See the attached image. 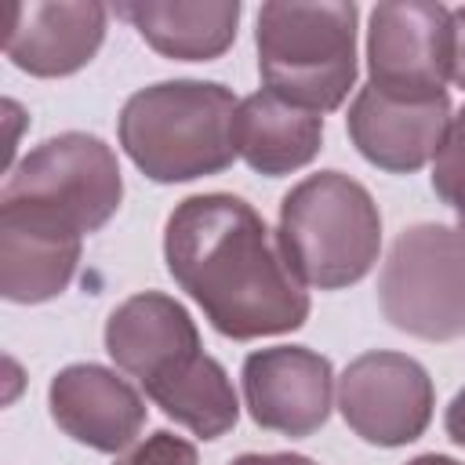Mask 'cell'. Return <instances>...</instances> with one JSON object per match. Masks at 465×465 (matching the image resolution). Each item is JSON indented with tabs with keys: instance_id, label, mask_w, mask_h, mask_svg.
<instances>
[{
	"instance_id": "cell-1",
	"label": "cell",
	"mask_w": 465,
	"mask_h": 465,
	"mask_svg": "<svg viewBox=\"0 0 465 465\" xmlns=\"http://www.w3.org/2000/svg\"><path fill=\"white\" fill-rule=\"evenodd\" d=\"M163 262L203 320L232 341L291 334L309 320V291L280 240L232 193L185 196L167 214Z\"/></svg>"
},
{
	"instance_id": "cell-16",
	"label": "cell",
	"mask_w": 465,
	"mask_h": 465,
	"mask_svg": "<svg viewBox=\"0 0 465 465\" xmlns=\"http://www.w3.org/2000/svg\"><path fill=\"white\" fill-rule=\"evenodd\" d=\"M323 149V116L298 109L272 91H254L240 98L236 109V153L240 160L265 174H294L316 160Z\"/></svg>"
},
{
	"instance_id": "cell-5",
	"label": "cell",
	"mask_w": 465,
	"mask_h": 465,
	"mask_svg": "<svg viewBox=\"0 0 465 465\" xmlns=\"http://www.w3.org/2000/svg\"><path fill=\"white\" fill-rule=\"evenodd\" d=\"M124 200L116 153L87 131H65L29 149L0 189V211L69 236L98 232Z\"/></svg>"
},
{
	"instance_id": "cell-7",
	"label": "cell",
	"mask_w": 465,
	"mask_h": 465,
	"mask_svg": "<svg viewBox=\"0 0 465 465\" xmlns=\"http://www.w3.org/2000/svg\"><path fill=\"white\" fill-rule=\"evenodd\" d=\"M454 65L450 7L429 0H389L367 22V87L403 102L447 94Z\"/></svg>"
},
{
	"instance_id": "cell-9",
	"label": "cell",
	"mask_w": 465,
	"mask_h": 465,
	"mask_svg": "<svg viewBox=\"0 0 465 465\" xmlns=\"http://www.w3.org/2000/svg\"><path fill=\"white\" fill-rule=\"evenodd\" d=\"M243 403L258 429L305 440L334 407V367L309 345H269L243 360Z\"/></svg>"
},
{
	"instance_id": "cell-22",
	"label": "cell",
	"mask_w": 465,
	"mask_h": 465,
	"mask_svg": "<svg viewBox=\"0 0 465 465\" xmlns=\"http://www.w3.org/2000/svg\"><path fill=\"white\" fill-rule=\"evenodd\" d=\"M229 465H316L305 454H291V450H272V454H240Z\"/></svg>"
},
{
	"instance_id": "cell-15",
	"label": "cell",
	"mask_w": 465,
	"mask_h": 465,
	"mask_svg": "<svg viewBox=\"0 0 465 465\" xmlns=\"http://www.w3.org/2000/svg\"><path fill=\"white\" fill-rule=\"evenodd\" d=\"M84 240L0 211V294L15 305L58 298L80 265Z\"/></svg>"
},
{
	"instance_id": "cell-6",
	"label": "cell",
	"mask_w": 465,
	"mask_h": 465,
	"mask_svg": "<svg viewBox=\"0 0 465 465\" xmlns=\"http://www.w3.org/2000/svg\"><path fill=\"white\" fill-rule=\"evenodd\" d=\"M381 316L421 341L465 334V232L458 225L418 222L403 229L378 276Z\"/></svg>"
},
{
	"instance_id": "cell-11",
	"label": "cell",
	"mask_w": 465,
	"mask_h": 465,
	"mask_svg": "<svg viewBox=\"0 0 465 465\" xmlns=\"http://www.w3.org/2000/svg\"><path fill=\"white\" fill-rule=\"evenodd\" d=\"M109 7L94 0H29L11 7L4 54L29 76L80 73L105 40Z\"/></svg>"
},
{
	"instance_id": "cell-20",
	"label": "cell",
	"mask_w": 465,
	"mask_h": 465,
	"mask_svg": "<svg viewBox=\"0 0 465 465\" xmlns=\"http://www.w3.org/2000/svg\"><path fill=\"white\" fill-rule=\"evenodd\" d=\"M454 22V65H450V80L465 91V7L450 11Z\"/></svg>"
},
{
	"instance_id": "cell-14",
	"label": "cell",
	"mask_w": 465,
	"mask_h": 465,
	"mask_svg": "<svg viewBox=\"0 0 465 465\" xmlns=\"http://www.w3.org/2000/svg\"><path fill=\"white\" fill-rule=\"evenodd\" d=\"M116 18L131 22L138 36L163 58L174 62H214L222 58L243 15L240 0H120Z\"/></svg>"
},
{
	"instance_id": "cell-2",
	"label": "cell",
	"mask_w": 465,
	"mask_h": 465,
	"mask_svg": "<svg viewBox=\"0 0 465 465\" xmlns=\"http://www.w3.org/2000/svg\"><path fill=\"white\" fill-rule=\"evenodd\" d=\"M240 98L214 80H163L134 91L120 109L127 160L160 185L222 174L236 153Z\"/></svg>"
},
{
	"instance_id": "cell-23",
	"label": "cell",
	"mask_w": 465,
	"mask_h": 465,
	"mask_svg": "<svg viewBox=\"0 0 465 465\" xmlns=\"http://www.w3.org/2000/svg\"><path fill=\"white\" fill-rule=\"evenodd\" d=\"M407 465H461V461H454V458H447V454H418V458H411Z\"/></svg>"
},
{
	"instance_id": "cell-8",
	"label": "cell",
	"mask_w": 465,
	"mask_h": 465,
	"mask_svg": "<svg viewBox=\"0 0 465 465\" xmlns=\"http://www.w3.org/2000/svg\"><path fill=\"white\" fill-rule=\"evenodd\" d=\"M432 407V378L407 352L371 349L338 378V411L345 425L371 447L414 443L429 429Z\"/></svg>"
},
{
	"instance_id": "cell-21",
	"label": "cell",
	"mask_w": 465,
	"mask_h": 465,
	"mask_svg": "<svg viewBox=\"0 0 465 465\" xmlns=\"http://www.w3.org/2000/svg\"><path fill=\"white\" fill-rule=\"evenodd\" d=\"M443 429L450 436V443H458L465 450V389L454 392V400L447 403V414H443Z\"/></svg>"
},
{
	"instance_id": "cell-3",
	"label": "cell",
	"mask_w": 465,
	"mask_h": 465,
	"mask_svg": "<svg viewBox=\"0 0 465 465\" xmlns=\"http://www.w3.org/2000/svg\"><path fill=\"white\" fill-rule=\"evenodd\" d=\"M356 22L360 7L345 0L262 4L254 47L265 91L309 113H334L356 87Z\"/></svg>"
},
{
	"instance_id": "cell-10",
	"label": "cell",
	"mask_w": 465,
	"mask_h": 465,
	"mask_svg": "<svg viewBox=\"0 0 465 465\" xmlns=\"http://www.w3.org/2000/svg\"><path fill=\"white\" fill-rule=\"evenodd\" d=\"M47 407L54 425L98 450V454H120L131 450L145 429V400L142 392L120 378L113 367L102 363H69L51 378Z\"/></svg>"
},
{
	"instance_id": "cell-18",
	"label": "cell",
	"mask_w": 465,
	"mask_h": 465,
	"mask_svg": "<svg viewBox=\"0 0 465 465\" xmlns=\"http://www.w3.org/2000/svg\"><path fill=\"white\" fill-rule=\"evenodd\" d=\"M432 189L454 211L458 229L465 232V105L454 113L450 131L432 160Z\"/></svg>"
},
{
	"instance_id": "cell-12",
	"label": "cell",
	"mask_w": 465,
	"mask_h": 465,
	"mask_svg": "<svg viewBox=\"0 0 465 465\" xmlns=\"http://www.w3.org/2000/svg\"><path fill=\"white\" fill-rule=\"evenodd\" d=\"M450 94L432 102H403L378 94L374 87H360L345 131L356 153L389 174H414L429 160H436L447 131H450Z\"/></svg>"
},
{
	"instance_id": "cell-19",
	"label": "cell",
	"mask_w": 465,
	"mask_h": 465,
	"mask_svg": "<svg viewBox=\"0 0 465 465\" xmlns=\"http://www.w3.org/2000/svg\"><path fill=\"white\" fill-rule=\"evenodd\" d=\"M113 465H200V454L189 440H182L167 429H156L153 436H145L142 443L124 450Z\"/></svg>"
},
{
	"instance_id": "cell-17",
	"label": "cell",
	"mask_w": 465,
	"mask_h": 465,
	"mask_svg": "<svg viewBox=\"0 0 465 465\" xmlns=\"http://www.w3.org/2000/svg\"><path fill=\"white\" fill-rule=\"evenodd\" d=\"M145 396L174 425L189 429L196 440H218L232 432V425L240 421V400H236L232 378L207 352L189 356L171 374L145 385Z\"/></svg>"
},
{
	"instance_id": "cell-13",
	"label": "cell",
	"mask_w": 465,
	"mask_h": 465,
	"mask_svg": "<svg viewBox=\"0 0 465 465\" xmlns=\"http://www.w3.org/2000/svg\"><path fill=\"white\" fill-rule=\"evenodd\" d=\"M105 352L142 389L171 374L189 356L203 352L196 320L163 291H138L124 298L105 320Z\"/></svg>"
},
{
	"instance_id": "cell-4",
	"label": "cell",
	"mask_w": 465,
	"mask_h": 465,
	"mask_svg": "<svg viewBox=\"0 0 465 465\" xmlns=\"http://www.w3.org/2000/svg\"><path fill=\"white\" fill-rule=\"evenodd\" d=\"M276 240L305 287L341 291L360 283L381 251V211L367 185L345 171H320L280 200Z\"/></svg>"
}]
</instances>
